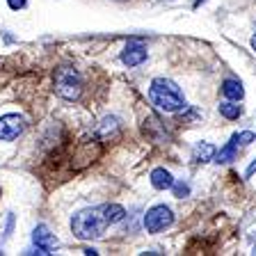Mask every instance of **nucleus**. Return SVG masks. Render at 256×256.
Wrapping results in <instances>:
<instances>
[{"mask_svg": "<svg viewBox=\"0 0 256 256\" xmlns=\"http://www.w3.org/2000/svg\"><path fill=\"white\" fill-rule=\"evenodd\" d=\"M124 218H126V210L119 204H103V206L87 208V210H80L78 215H74L71 231L80 240H96L106 234L110 224L122 222Z\"/></svg>", "mask_w": 256, "mask_h": 256, "instance_id": "1", "label": "nucleus"}, {"mask_svg": "<svg viewBox=\"0 0 256 256\" xmlns=\"http://www.w3.org/2000/svg\"><path fill=\"white\" fill-rule=\"evenodd\" d=\"M149 98L162 112H181L186 110V96L181 87L170 78H154L149 87Z\"/></svg>", "mask_w": 256, "mask_h": 256, "instance_id": "2", "label": "nucleus"}, {"mask_svg": "<svg viewBox=\"0 0 256 256\" xmlns=\"http://www.w3.org/2000/svg\"><path fill=\"white\" fill-rule=\"evenodd\" d=\"M55 92L66 101H76L82 92V80L74 66H60L55 71Z\"/></svg>", "mask_w": 256, "mask_h": 256, "instance_id": "3", "label": "nucleus"}, {"mask_svg": "<svg viewBox=\"0 0 256 256\" xmlns=\"http://www.w3.org/2000/svg\"><path fill=\"white\" fill-rule=\"evenodd\" d=\"M172 224H174V213H172V208L165 206V204L149 208L146 215H144V226H146L149 234H162L165 229H170Z\"/></svg>", "mask_w": 256, "mask_h": 256, "instance_id": "4", "label": "nucleus"}, {"mask_svg": "<svg viewBox=\"0 0 256 256\" xmlns=\"http://www.w3.org/2000/svg\"><path fill=\"white\" fill-rule=\"evenodd\" d=\"M32 242H34V250H37V254H53V250H58L60 240L55 234H50V229L48 226H44V224H39L37 229L32 231Z\"/></svg>", "mask_w": 256, "mask_h": 256, "instance_id": "5", "label": "nucleus"}, {"mask_svg": "<svg viewBox=\"0 0 256 256\" xmlns=\"http://www.w3.org/2000/svg\"><path fill=\"white\" fill-rule=\"evenodd\" d=\"M26 130V119L21 114H2L0 117V140L12 142Z\"/></svg>", "mask_w": 256, "mask_h": 256, "instance_id": "6", "label": "nucleus"}, {"mask_svg": "<svg viewBox=\"0 0 256 256\" xmlns=\"http://www.w3.org/2000/svg\"><path fill=\"white\" fill-rule=\"evenodd\" d=\"M144 60H146V46H144V42L130 39L122 53V62L126 64V66H140Z\"/></svg>", "mask_w": 256, "mask_h": 256, "instance_id": "7", "label": "nucleus"}, {"mask_svg": "<svg viewBox=\"0 0 256 256\" xmlns=\"http://www.w3.org/2000/svg\"><path fill=\"white\" fill-rule=\"evenodd\" d=\"M242 144V140H240V133L231 135V140L226 144H224L222 149L215 154V162H231V160H236V154H238V146Z\"/></svg>", "mask_w": 256, "mask_h": 256, "instance_id": "8", "label": "nucleus"}, {"mask_svg": "<svg viewBox=\"0 0 256 256\" xmlns=\"http://www.w3.org/2000/svg\"><path fill=\"white\" fill-rule=\"evenodd\" d=\"M151 186H154L156 190H170V188L174 186V176H172L165 167H156V170L151 172Z\"/></svg>", "mask_w": 256, "mask_h": 256, "instance_id": "9", "label": "nucleus"}, {"mask_svg": "<svg viewBox=\"0 0 256 256\" xmlns=\"http://www.w3.org/2000/svg\"><path fill=\"white\" fill-rule=\"evenodd\" d=\"M222 94L229 98V101H242L245 96V90H242V82L236 78H226L222 82Z\"/></svg>", "mask_w": 256, "mask_h": 256, "instance_id": "10", "label": "nucleus"}, {"mask_svg": "<svg viewBox=\"0 0 256 256\" xmlns=\"http://www.w3.org/2000/svg\"><path fill=\"white\" fill-rule=\"evenodd\" d=\"M215 154H218L215 146L208 142H199L197 146H194V160H197V162H208V160L215 158Z\"/></svg>", "mask_w": 256, "mask_h": 256, "instance_id": "11", "label": "nucleus"}, {"mask_svg": "<svg viewBox=\"0 0 256 256\" xmlns=\"http://www.w3.org/2000/svg\"><path fill=\"white\" fill-rule=\"evenodd\" d=\"M220 114L224 119H238L242 114V108L238 106V101H224L220 103Z\"/></svg>", "mask_w": 256, "mask_h": 256, "instance_id": "12", "label": "nucleus"}, {"mask_svg": "<svg viewBox=\"0 0 256 256\" xmlns=\"http://www.w3.org/2000/svg\"><path fill=\"white\" fill-rule=\"evenodd\" d=\"M174 194L178 199H183V197H188V194H190V186H188V183H174Z\"/></svg>", "mask_w": 256, "mask_h": 256, "instance_id": "13", "label": "nucleus"}, {"mask_svg": "<svg viewBox=\"0 0 256 256\" xmlns=\"http://www.w3.org/2000/svg\"><path fill=\"white\" fill-rule=\"evenodd\" d=\"M7 2H10V7H12V10H23V7H26V2H28V0H7Z\"/></svg>", "mask_w": 256, "mask_h": 256, "instance_id": "14", "label": "nucleus"}, {"mask_svg": "<svg viewBox=\"0 0 256 256\" xmlns=\"http://www.w3.org/2000/svg\"><path fill=\"white\" fill-rule=\"evenodd\" d=\"M254 172H256V160H254V162H252L250 167H247V172H245V178H252V174H254Z\"/></svg>", "mask_w": 256, "mask_h": 256, "instance_id": "15", "label": "nucleus"}, {"mask_svg": "<svg viewBox=\"0 0 256 256\" xmlns=\"http://www.w3.org/2000/svg\"><path fill=\"white\" fill-rule=\"evenodd\" d=\"M252 48H254V50H256V34H254V37H252Z\"/></svg>", "mask_w": 256, "mask_h": 256, "instance_id": "16", "label": "nucleus"}, {"mask_svg": "<svg viewBox=\"0 0 256 256\" xmlns=\"http://www.w3.org/2000/svg\"><path fill=\"white\" fill-rule=\"evenodd\" d=\"M199 2H202V0H197V5H199Z\"/></svg>", "mask_w": 256, "mask_h": 256, "instance_id": "17", "label": "nucleus"}]
</instances>
